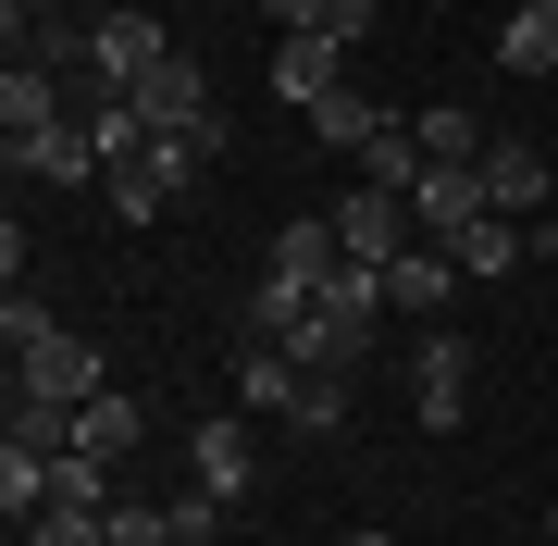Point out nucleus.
Returning a JSON list of instances; mask_svg holds the SVG:
<instances>
[{"mask_svg": "<svg viewBox=\"0 0 558 546\" xmlns=\"http://www.w3.org/2000/svg\"><path fill=\"white\" fill-rule=\"evenodd\" d=\"M373 324H385V274L336 262V274L311 286V311H299V336H286V348H299L311 373H360V361H373Z\"/></svg>", "mask_w": 558, "mask_h": 546, "instance_id": "1", "label": "nucleus"}, {"mask_svg": "<svg viewBox=\"0 0 558 546\" xmlns=\"http://www.w3.org/2000/svg\"><path fill=\"white\" fill-rule=\"evenodd\" d=\"M336 248H348L360 274H385L398 248H422V211H410V186H373V174H360L348 199H336Z\"/></svg>", "mask_w": 558, "mask_h": 546, "instance_id": "2", "label": "nucleus"}, {"mask_svg": "<svg viewBox=\"0 0 558 546\" xmlns=\"http://www.w3.org/2000/svg\"><path fill=\"white\" fill-rule=\"evenodd\" d=\"M124 100H137V124H149V137H211L223 149V112H211V75H199V62H161V75H137V87H124Z\"/></svg>", "mask_w": 558, "mask_h": 546, "instance_id": "3", "label": "nucleus"}, {"mask_svg": "<svg viewBox=\"0 0 558 546\" xmlns=\"http://www.w3.org/2000/svg\"><path fill=\"white\" fill-rule=\"evenodd\" d=\"M13 398L87 410V398H100V348H87V336H38V348H13Z\"/></svg>", "mask_w": 558, "mask_h": 546, "instance_id": "4", "label": "nucleus"}, {"mask_svg": "<svg viewBox=\"0 0 558 546\" xmlns=\"http://www.w3.org/2000/svg\"><path fill=\"white\" fill-rule=\"evenodd\" d=\"M236 398H248V410H299V398H311V361H299L286 336H236Z\"/></svg>", "mask_w": 558, "mask_h": 546, "instance_id": "5", "label": "nucleus"}, {"mask_svg": "<svg viewBox=\"0 0 558 546\" xmlns=\"http://www.w3.org/2000/svg\"><path fill=\"white\" fill-rule=\"evenodd\" d=\"M87 62H100L112 87H137V75L174 62V38H161V13H112V25H87Z\"/></svg>", "mask_w": 558, "mask_h": 546, "instance_id": "6", "label": "nucleus"}, {"mask_svg": "<svg viewBox=\"0 0 558 546\" xmlns=\"http://www.w3.org/2000/svg\"><path fill=\"white\" fill-rule=\"evenodd\" d=\"M50 124H75L62 112V62H13V75H0V137H50Z\"/></svg>", "mask_w": 558, "mask_h": 546, "instance_id": "7", "label": "nucleus"}, {"mask_svg": "<svg viewBox=\"0 0 558 546\" xmlns=\"http://www.w3.org/2000/svg\"><path fill=\"white\" fill-rule=\"evenodd\" d=\"M410 398H422V435H447L459 410H472V348H459V336H422V373H410Z\"/></svg>", "mask_w": 558, "mask_h": 546, "instance_id": "8", "label": "nucleus"}, {"mask_svg": "<svg viewBox=\"0 0 558 546\" xmlns=\"http://www.w3.org/2000/svg\"><path fill=\"white\" fill-rule=\"evenodd\" d=\"M472 174H484V199H497V211H521V223L546 211V149H534V137H484Z\"/></svg>", "mask_w": 558, "mask_h": 546, "instance_id": "9", "label": "nucleus"}, {"mask_svg": "<svg viewBox=\"0 0 558 546\" xmlns=\"http://www.w3.org/2000/svg\"><path fill=\"white\" fill-rule=\"evenodd\" d=\"M447 299H459V262H447V236H422V248H398V262H385V311H422V324H435Z\"/></svg>", "mask_w": 558, "mask_h": 546, "instance_id": "10", "label": "nucleus"}, {"mask_svg": "<svg viewBox=\"0 0 558 546\" xmlns=\"http://www.w3.org/2000/svg\"><path fill=\"white\" fill-rule=\"evenodd\" d=\"M299 124H311L323 149H373V137H385V124H398V112H385V100H373V87H360V75H336V87H323V100H311Z\"/></svg>", "mask_w": 558, "mask_h": 546, "instance_id": "11", "label": "nucleus"}, {"mask_svg": "<svg viewBox=\"0 0 558 546\" xmlns=\"http://www.w3.org/2000/svg\"><path fill=\"white\" fill-rule=\"evenodd\" d=\"M410 211H422V236H459V223H484L497 199H484V174H472V162H422Z\"/></svg>", "mask_w": 558, "mask_h": 546, "instance_id": "12", "label": "nucleus"}, {"mask_svg": "<svg viewBox=\"0 0 558 546\" xmlns=\"http://www.w3.org/2000/svg\"><path fill=\"white\" fill-rule=\"evenodd\" d=\"M186 472H199V497H223V509H236V497L260 485V460H248V423H199V435H186Z\"/></svg>", "mask_w": 558, "mask_h": 546, "instance_id": "13", "label": "nucleus"}, {"mask_svg": "<svg viewBox=\"0 0 558 546\" xmlns=\"http://www.w3.org/2000/svg\"><path fill=\"white\" fill-rule=\"evenodd\" d=\"M13 174L25 186H87V174H100V137H87V124H50V137L13 149Z\"/></svg>", "mask_w": 558, "mask_h": 546, "instance_id": "14", "label": "nucleus"}, {"mask_svg": "<svg viewBox=\"0 0 558 546\" xmlns=\"http://www.w3.org/2000/svg\"><path fill=\"white\" fill-rule=\"evenodd\" d=\"M336 62H348L336 38H274V100H286V112H311L323 87H336Z\"/></svg>", "mask_w": 558, "mask_h": 546, "instance_id": "15", "label": "nucleus"}, {"mask_svg": "<svg viewBox=\"0 0 558 546\" xmlns=\"http://www.w3.org/2000/svg\"><path fill=\"white\" fill-rule=\"evenodd\" d=\"M137 435H149V423H137V398H112V385L75 410V460H137Z\"/></svg>", "mask_w": 558, "mask_h": 546, "instance_id": "16", "label": "nucleus"}, {"mask_svg": "<svg viewBox=\"0 0 558 546\" xmlns=\"http://www.w3.org/2000/svg\"><path fill=\"white\" fill-rule=\"evenodd\" d=\"M497 62L509 75H558V0H521V13L497 25Z\"/></svg>", "mask_w": 558, "mask_h": 546, "instance_id": "17", "label": "nucleus"}, {"mask_svg": "<svg viewBox=\"0 0 558 546\" xmlns=\"http://www.w3.org/2000/svg\"><path fill=\"white\" fill-rule=\"evenodd\" d=\"M447 262H459V274H509V262H534V248H521V211L459 223V236H447Z\"/></svg>", "mask_w": 558, "mask_h": 546, "instance_id": "18", "label": "nucleus"}, {"mask_svg": "<svg viewBox=\"0 0 558 546\" xmlns=\"http://www.w3.org/2000/svg\"><path fill=\"white\" fill-rule=\"evenodd\" d=\"M336 262H348V248H336V223H323V211H299V223L274 236V274H286V286H323Z\"/></svg>", "mask_w": 558, "mask_h": 546, "instance_id": "19", "label": "nucleus"}, {"mask_svg": "<svg viewBox=\"0 0 558 546\" xmlns=\"http://www.w3.org/2000/svg\"><path fill=\"white\" fill-rule=\"evenodd\" d=\"M410 137H422V162H484V124L459 112V100H435V112H410Z\"/></svg>", "mask_w": 558, "mask_h": 546, "instance_id": "20", "label": "nucleus"}, {"mask_svg": "<svg viewBox=\"0 0 558 546\" xmlns=\"http://www.w3.org/2000/svg\"><path fill=\"white\" fill-rule=\"evenodd\" d=\"M360 174H373V186H422V137H410V112L385 124L373 149H360Z\"/></svg>", "mask_w": 558, "mask_h": 546, "instance_id": "21", "label": "nucleus"}, {"mask_svg": "<svg viewBox=\"0 0 558 546\" xmlns=\"http://www.w3.org/2000/svg\"><path fill=\"white\" fill-rule=\"evenodd\" d=\"M112 211H124V223H161V211H174V186H161L149 162H112Z\"/></svg>", "mask_w": 558, "mask_h": 546, "instance_id": "22", "label": "nucleus"}, {"mask_svg": "<svg viewBox=\"0 0 558 546\" xmlns=\"http://www.w3.org/2000/svg\"><path fill=\"white\" fill-rule=\"evenodd\" d=\"M174 534V509H149V497H112L100 509V546H161Z\"/></svg>", "mask_w": 558, "mask_h": 546, "instance_id": "23", "label": "nucleus"}, {"mask_svg": "<svg viewBox=\"0 0 558 546\" xmlns=\"http://www.w3.org/2000/svg\"><path fill=\"white\" fill-rule=\"evenodd\" d=\"M286 423H299V435H336L348 423V373H311V398L286 410Z\"/></svg>", "mask_w": 558, "mask_h": 546, "instance_id": "24", "label": "nucleus"}, {"mask_svg": "<svg viewBox=\"0 0 558 546\" xmlns=\"http://www.w3.org/2000/svg\"><path fill=\"white\" fill-rule=\"evenodd\" d=\"M373 25H385V0H323V38H336V50H360Z\"/></svg>", "mask_w": 558, "mask_h": 546, "instance_id": "25", "label": "nucleus"}, {"mask_svg": "<svg viewBox=\"0 0 558 546\" xmlns=\"http://www.w3.org/2000/svg\"><path fill=\"white\" fill-rule=\"evenodd\" d=\"M0 336H13V348H38V336H62V324L38 311V286H13V299H0Z\"/></svg>", "mask_w": 558, "mask_h": 546, "instance_id": "26", "label": "nucleus"}, {"mask_svg": "<svg viewBox=\"0 0 558 546\" xmlns=\"http://www.w3.org/2000/svg\"><path fill=\"white\" fill-rule=\"evenodd\" d=\"M211 522H223V497H174V534L161 546H211Z\"/></svg>", "mask_w": 558, "mask_h": 546, "instance_id": "27", "label": "nucleus"}, {"mask_svg": "<svg viewBox=\"0 0 558 546\" xmlns=\"http://www.w3.org/2000/svg\"><path fill=\"white\" fill-rule=\"evenodd\" d=\"M274 13V38H323V0H260Z\"/></svg>", "mask_w": 558, "mask_h": 546, "instance_id": "28", "label": "nucleus"}, {"mask_svg": "<svg viewBox=\"0 0 558 546\" xmlns=\"http://www.w3.org/2000/svg\"><path fill=\"white\" fill-rule=\"evenodd\" d=\"M521 248H534V262H558V211H534V223H521Z\"/></svg>", "mask_w": 558, "mask_h": 546, "instance_id": "29", "label": "nucleus"}, {"mask_svg": "<svg viewBox=\"0 0 558 546\" xmlns=\"http://www.w3.org/2000/svg\"><path fill=\"white\" fill-rule=\"evenodd\" d=\"M348 546H398V534H348Z\"/></svg>", "mask_w": 558, "mask_h": 546, "instance_id": "30", "label": "nucleus"}, {"mask_svg": "<svg viewBox=\"0 0 558 546\" xmlns=\"http://www.w3.org/2000/svg\"><path fill=\"white\" fill-rule=\"evenodd\" d=\"M546 546H558V497H546Z\"/></svg>", "mask_w": 558, "mask_h": 546, "instance_id": "31", "label": "nucleus"}, {"mask_svg": "<svg viewBox=\"0 0 558 546\" xmlns=\"http://www.w3.org/2000/svg\"><path fill=\"white\" fill-rule=\"evenodd\" d=\"M13 13H38V0H13Z\"/></svg>", "mask_w": 558, "mask_h": 546, "instance_id": "32", "label": "nucleus"}, {"mask_svg": "<svg viewBox=\"0 0 558 546\" xmlns=\"http://www.w3.org/2000/svg\"><path fill=\"white\" fill-rule=\"evenodd\" d=\"M435 13H447V0H435Z\"/></svg>", "mask_w": 558, "mask_h": 546, "instance_id": "33", "label": "nucleus"}]
</instances>
